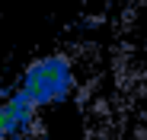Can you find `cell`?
Masks as SVG:
<instances>
[{"label": "cell", "mask_w": 147, "mask_h": 140, "mask_svg": "<svg viewBox=\"0 0 147 140\" xmlns=\"http://www.w3.org/2000/svg\"><path fill=\"white\" fill-rule=\"evenodd\" d=\"M70 89H74V73L64 57H42V61L29 64L26 77L19 83V92H26L35 108L61 102Z\"/></svg>", "instance_id": "1"}]
</instances>
